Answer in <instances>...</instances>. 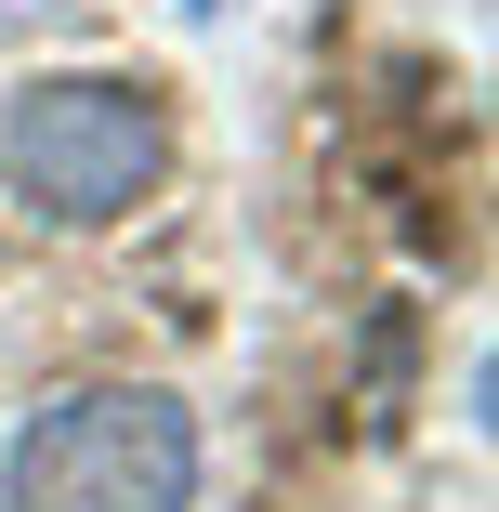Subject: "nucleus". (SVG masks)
<instances>
[{"label":"nucleus","mask_w":499,"mask_h":512,"mask_svg":"<svg viewBox=\"0 0 499 512\" xmlns=\"http://www.w3.org/2000/svg\"><path fill=\"white\" fill-rule=\"evenodd\" d=\"M0 512H197V407L171 381H53L0 447Z\"/></svg>","instance_id":"nucleus-2"},{"label":"nucleus","mask_w":499,"mask_h":512,"mask_svg":"<svg viewBox=\"0 0 499 512\" xmlns=\"http://www.w3.org/2000/svg\"><path fill=\"white\" fill-rule=\"evenodd\" d=\"M184 14H197V27H211V14H224V0H184Z\"/></svg>","instance_id":"nucleus-4"},{"label":"nucleus","mask_w":499,"mask_h":512,"mask_svg":"<svg viewBox=\"0 0 499 512\" xmlns=\"http://www.w3.org/2000/svg\"><path fill=\"white\" fill-rule=\"evenodd\" d=\"M171 184V92L132 66H53L0 106V197L53 237H106Z\"/></svg>","instance_id":"nucleus-1"},{"label":"nucleus","mask_w":499,"mask_h":512,"mask_svg":"<svg viewBox=\"0 0 499 512\" xmlns=\"http://www.w3.org/2000/svg\"><path fill=\"white\" fill-rule=\"evenodd\" d=\"M53 14H79V0H0V53H14V40H40Z\"/></svg>","instance_id":"nucleus-3"}]
</instances>
